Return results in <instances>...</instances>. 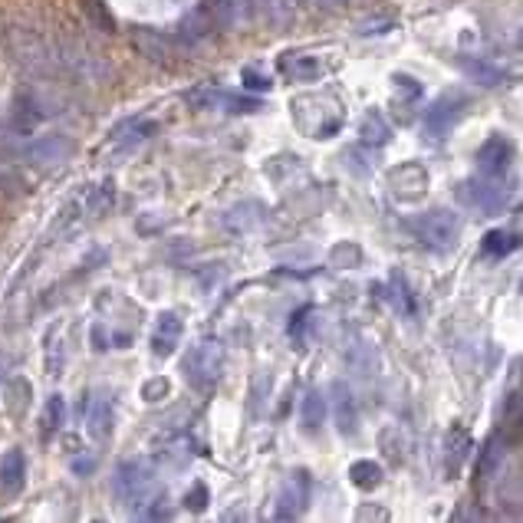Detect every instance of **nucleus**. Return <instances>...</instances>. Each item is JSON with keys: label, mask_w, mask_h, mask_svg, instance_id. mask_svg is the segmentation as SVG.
I'll list each match as a JSON object with an SVG mask.
<instances>
[{"label": "nucleus", "mask_w": 523, "mask_h": 523, "mask_svg": "<svg viewBox=\"0 0 523 523\" xmlns=\"http://www.w3.org/2000/svg\"><path fill=\"white\" fill-rule=\"evenodd\" d=\"M224 369V349L218 339H201L198 346L188 349V356L181 359V372H185V382L195 392H211L221 379Z\"/></svg>", "instance_id": "f257e3e1"}, {"label": "nucleus", "mask_w": 523, "mask_h": 523, "mask_svg": "<svg viewBox=\"0 0 523 523\" xmlns=\"http://www.w3.org/2000/svg\"><path fill=\"white\" fill-rule=\"evenodd\" d=\"M112 494L122 507L139 510L155 494V471L149 461H122L112 474Z\"/></svg>", "instance_id": "f03ea898"}, {"label": "nucleus", "mask_w": 523, "mask_h": 523, "mask_svg": "<svg viewBox=\"0 0 523 523\" xmlns=\"http://www.w3.org/2000/svg\"><path fill=\"white\" fill-rule=\"evenodd\" d=\"M412 231L415 237L422 241L425 247L431 250H451L458 244V234H461V221L454 211H445V208H435V211H425L418 214L412 221Z\"/></svg>", "instance_id": "7ed1b4c3"}, {"label": "nucleus", "mask_w": 523, "mask_h": 523, "mask_svg": "<svg viewBox=\"0 0 523 523\" xmlns=\"http://www.w3.org/2000/svg\"><path fill=\"white\" fill-rule=\"evenodd\" d=\"M188 102L195 109H224V112H260L264 109V102L260 99L224 93V89H211V86H201V89H195V93H188Z\"/></svg>", "instance_id": "20e7f679"}, {"label": "nucleus", "mask_w": 523, "mask_h": 523, "mask_svg": "<svg viewBox=\"0 0 523 523\" xmlns=\"http://www.w3.org/2000/svg\"><path fill=\"white\" fill-rule=\"evenodd\" d=\"M510 165H514V145H510L504 135H491V139L477 149V168H481L484 178L500 181L510 172Z\"/></svg>", "instance_id": "39448f33"}, {"label": "nucleus", "mask_w": 523, "mask_h": 523, "mask_svg": "<svg viewBox=\"0 0 523 523\" xmlns=\"http://www.w3.org/2000/svg\"><path fill=\"white\" fill-rule=\"evenodd\" d=\"M464 106H468L464 96H441L438 102H431V109L425 112V132L431 139H445L454 129V122L461 119Z\"/></svg>", "instance_id": "423d86ee"}, {"label": "nucleus", "mask_w": 523, "mask_h": 523, "mask_svg": "<svg viewBox=\"0 0 523 523\" xmlns=\"http://www.w3.org/2000/svg\"><path fill=\"white\" fill-rule=\"evenodd\" d=\"M310 474L306 471H297L290 477L287 484H283V491L277 497V520H297L306 504H310Z\"/></svg>", "instance_id": "0eeeda50"}, {"label": "nucleus", "mask_w": 523, "mask_h": 523, "mask_svg": "<svg viewBox=\"0 0 523 523\" xmlns=\"http://www.w3.org/2000/svg\"><path fill=\"white\" fill-rule=\"evenodd\" d=\"M507 448H510V438H507V435H500V431L484 441V448L477 451V464H474L477 481L487 484V481H494V477H497L500 471H504Z\"/></svg>", "instance_id": "6e6552de"}, {"label": "nucleus", "mask_w": 523, "mask_h": 523, "mask_svg": "<svg viewBox=\"0 0 523 523\" xmlns=\"http://www.w3.org/2000/svg\"><path fill=\"white\" fill-rule=\"evenodd\" d=\"M464 201L471 204V208H481L484 214H500L507 208V191L494 185V178H487V181H468L464 185Z\"/></svg>", "instance_id": "1a4fd4ad"}, {"label": "nucleus", "mask_w": 523, "mask_h": 523, "mask_svg": "<svg viewBox=\"0 0 523 523\" xmlns=\"http://www.w3.org/2000/svg\"><path fill=\"white\" fill-rule=\"evenodd\" d=\"M24 484H27V458H24V451L14 448L0 458V494L7 500H14L24 491Z\"/></svg>", "instance_id": "9d476101"}, {"label": "nucleus", "mask_w": 523, "mask_h": 523, "mask_svg": "<svg viewBox=\"0 0 523 523\" xmlns=\"http://www.w3.org/2000/svg\"><path fill=\"white\" fill-rule=\"evenodd\" d=\"M109 431H112V399L109 395H96L86 412V435L93 441H106Z\"/></svg>", "instance_id": "9b49d317"}, {"label": "nucleus", "mask_w": 523, "mask_h": 523, "mask_svg": "<svg viewBox=\"0 0 523 523\" xmlns=\"http://www.w3.org/2000/svg\"><path fill=\"white\" fill-rule=\"evenodd\" d=\"M152 135H155V122H149V119H129V122H122L116 132H112V145H116L119 152H129V149H135V145L149 142Z\"/></svg>", "instance_id": "f8f14e48"}, {"label": "nucleus", "mask_w": 523, "mask_h": 523, "mask_svg": "<svg viewBox=\"0 0 523 523\" xmlns=\"http://www.w3.org/2000/svg\"><path fill=\"white\" fill-rule=\"evenodd\" d=\"M178 339H181L178 313H162V316H158L155 333H152V352H155V356H172L175 346H178Z\"/></svg>", "instance_id": "ddd939ff"}, {"label": "nucleus", "mask_w": 523, "mask_h": 523, "mask_svg": "<svg viewBox=\"0 0 523 523\" xmlns=\"http://www.w3.org/2000/svg\"><path fill=\"white\" fill-rule=\"evenodd\" d=\"M280 70L290 79H297V83H313V79L323 76V63L316 60V56H306V53H287L280 60Z\"/></svg>", "instance_id": "4468645a"}, {"label": "nucleus", "mask_w": 523, "mask_h": 523, "mask_svg": "<svg viewBox=\"0 0 523 523\" xmlns=\"http://www.w3.org/2000/svg\"><path fill=\"white\" fill-rule=\"evenodd\" d=\"M458 66L481 86H504L507 83V73L500 70V66L481 60V56H458Z\"/></svg>", "instance_id": "2eb2a0df"}, {"label": "nucleus", "mask_w": 523, "mask_h": 523, "mask_svg": "<svg viewBox=\"0 0 523 523\" xmlns=\"http://www.w3.org/2000/svg\"><path fill=\"white\" fill-rule=\"evenodd\" d=\"M474 448V441L471 435L464 428H451V435H448V471L451 474H458V468L464 464V458L471 454Z\"/></svg>", "instance_id": "dca6fc26"}, {"label": "nucleus", "mask_w": 523, "mask_h": 523, "mask_svg": "<svg viewBox=\"0 0 523 523\" xmlns=\"http://www.w3.org/2000/svg\"><path fill=\"white\" fill-rule=\"evenodd\" d=\"M40 425H43V438H47V441L66 425V402H63V395H50L47 408H43Z\"/></svg>", "instance_id": "f3484780"}, {"label": "nucleus", "mask_w": 523, "mask_h": 523, "mask_svg": "<svg viewBox=\"0 0 523 523\" xmlns=\"http://www.w3.org/2000/svg\"><path fill=\"white\" fill-rule=\"evenodd\" d=\"M520 247V241H517V234H510V231H491L484 237V244H481V250L487 257H507V254H514V250Z\"/></svg>", "instance_id": "a211bd4d"}, {"label": "nucleus", "mask_w": 523, "mask_h": 523, "mask_svg": "<svg viewBox=\"0 0 523 523\" xmlns=\"http://www.w3.org/2000/svg\"><path fill=\"white\" fill-rule=\"evenodd\" d=\"M349 477H352V484H356L359 491H372V487L382 484V468L375 461H356L349 468Z\"/></svg>", "instance_id": "6ab92c4d"}, {"label": "nucleus", "mask_w": 523, "mask_h": 523, "mask_svg": "<svg viewBox=\"0 0 523 523\" xmlns=\"http://www.w3.org/2000/svg\"><path fill=\"white\" fill-rule=\"evenodd\" d=\"M323 418H326V399H323V392H310L303 399V428L313 431L323 425Z\"/></svg>", "instance_id": "aec40b11"}, {"label": "nucleus", "mask_w": 523, "mask_h": 523, "mask_svg": "<svg viewBox=\"0 0 523 523\" xmlns=\"http://www.w3.org/2000/svg\"><path fill=\"white\" fill-rule=\"evenodd\" d=\"M362 142L366 145H385L389 142V125H385V119L375 112V116L366 119V125H362Z\"/></svg>", "instance_id": "412c9836"}, {"label": "nucleus", "mask_w": 523, "mask_h": 523, "mask_svg": "<svg viewBox=\"0 0 523 523\" xmlns=\"http://www.w3.org/2000/svg\"><path fill=\"white\" fill-rule=\"evenodd\" d=\"M339 428L343 431H356V408H352V399H349V392L346 395H339Z\"/></svg>", "instance_id": "4be33fe9"}, {"label": "nucleus", "mask_w": 523, "mask_h": 523, "mask_svg": "<svg viewBox=\"0 0 523 523\" xmlns=\"http://www.w3.org/2000/svg\"><path fill=\"white\" fill-rule=\"evenodd\" d=\"M244 86L254 89V93H264V89L274 86V79H270V76H260V73L254 70V66H247V70H244Z\"/></svg>", "instance_id": "5701e85b"}, {"label": "nucleus", "mask_w": 523, "mask_h": 523, "mask_svg": "<svg viewBox=\"0 0 523 523\" xmlns=\"http://www.w3.org/2000/svg\"><path fill=\"white\" fill-rule=\"evenodd\" d=\"M185 504H188L191 510H195V514H201L204 504H208V491H204V484H195V487H191V494L185 497Z\"/></svg>", "instance_id": "b1692460"}, {"label": "nucleus", "mask_w": 523, "mask_h": 523, "mask_svg": "<svg viewBox=\"0 0 523 523\" xmlns=\"http://www.w3.org/2000/svg\"><path fill=\"white\" fill-rule=\"evenodd\" d=\"M20 188V178L10 172V168L0 162V191H17Z\"/></svg>", "instance_id": "393cba45"}, {"label": "nucleus", "mask_w": 523, "mask_h": 523, "mask_svg": "<svg viewBox=\"0 0 523 523\" xmlns=\"http://www.w3.org/2000/svg\"><path fill=\"white\" fill-rule=\"evenodd\" d=\"M306 316H310V306H303V310L293 316V323H290V336H297V343H303V323H306Z\"/></svg>", "instance_id": "a878e982"}, {"label": "nucleus", "mask_w": 523, "mask_h": 523, "mask_svg": "<svg viewBox=\"0 0 523 523\" xmlns=\"http://www.w3.org/2000/svg\"><path fill=\"white\" fill-rule=\"evenodd\" d=\"M277 14H297V10L303 7V0H274Z\"/></svg>", "instance_id": "bb28decb"}, {"label": "nucleus", "mask_w": 523, "mask_h": 523, "mask_svg": "<svg viewBox=\"0 0 523 523\" xmlns=\"http://www.w3.org/2000/svg\"><path fill=\"white\" fill-rule=\"evenodd\" d=\"M320 7H326V10H333V7H339V4H346V0H316Z\"/></svg>", "instance_id": "cd10ccee"}]
</instances>
